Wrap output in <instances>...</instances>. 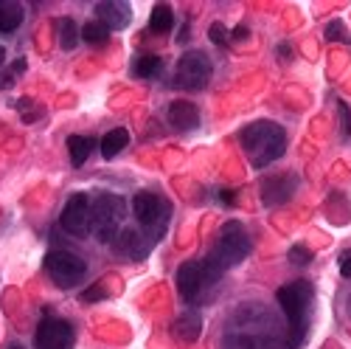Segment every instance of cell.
<instances>
[{
	"label": "cell",
	"instance_id": "d4e9b609",
	"mask_svg": "<svg viewBox=\"0 0 351 349\" xmlns=\"http://www.w3.org/2000/svg\"><path fill=\"white\" fill-rule=\"evenodd\" d=\"M101 299H104V287H101V284L87 287L84 293H82V302H87V304H90V302H101Z\"/></svg>",
	"mask_w": 351,
	"mask_h": 349
},
{
	"label": "cell",
	"instance_id": "9a60e30c",
	"mask_svg": "<svg viewBox=\"0 0 351 349\" xmlns=\"http://www.w3.org/2000/svg\"><path fill=\"white\" fill-rule=\"evenodd\" d=\"M23 17H25L23 3H14V0H0V32L3 34H12L14 28L23 23Z\"/></svg>",
	"mask_w": 351,
	"mask_h": 349
},
{
	"label": "cell",
	"instance_id": "7a4b0ae2",
	"mask_svg": "<svg viewBox=\"0 0 351 349\" xmlns=\"http://www.w3.org/2000/svg\"><path fill=\"white\" fill-rule=\"evenodd\" d=\"M276 299L289 318V349H298L301 341L306 338V330H309V310H312L315 290L306 279H298V282H289V284L278 287Z\"/></svg>",
	"mask_w": 351,
	"mask_h": 349
},
{
	"label": "cell",
	"instance_id": "5bb4252c",
	"mask_svg": "<svg viewBox=\"0 0 351 349\" xmlns=\"http://www.w3.org/2000/svg\"><path fill=\"white\" fill-rule=\"evenodd\" d=\"M171 335H178L180 341L194 344L202 335V315L199 313H183L171 327Z\"/></svg>",
	"mask_w": 351,
	"mask_h": 349
},
{
	"label": "cell",
	"instance_id": "3957f363",
	"mask_svg": "<svg viewBox=\"0 0 351 349\" xmlns=\"http://www.w3.org/2000/svg\"><path fill=\"white\" fill-rule=\"evenodd\" d=\"M127 200L121 194L101 192L90 203V234L99 243H115L121 234V223L127 217Z\"/></svg>",
	"mask_w": 351,
	"mask_h": 349
},
{
	"label": "cell",
	"instance_id": "8992f818",
	"mask_svg": "<svg viewBox=\"0 0 351 349\" xmlns=\"http://www.w3.org/2000/svg\"><path fill=\"white\" fill-rule=\"evenodd\" d=\"M219 276H222V271L214 265L211 259H206V262L189 259L178 268V290H180V296L186 302H197L199 290H206L208 284H214Z\"/></svg>",
	"mask_w": 351,
	"mask_h": 349
},
{
	"label": "cell",
	"instance_id": "6da1fadb",
	"mask_svg": "<svg viewBox=\"0 0 351 349\" xmlns=\"http://www.w3.org/2000/svg\"><path fill=\"white\" fill-rule=\"evenodd\" d=\"M242 150L256 169L278 161L287 150V133L276 122H253L242 130Z\"/></svg>",
	"mask_w": 351,
	"mask_h": 349
},
{
	"label": "cell",
	"instance_id": "2e32d148",
	"mask_svg": "<svg viewBox=\"0 0 351 349\" xmlns=\"http://www.w3.org/2000/svg\"><path fill=\"white\" fill-rule=\"evenodd\" d=\"M115 243H119V248L127 254V256H138V259H143L146 256V251H149V243H146L143 240V234H141V231H121V234H119V240H115Z\"/></svg>",
	"mask_w": 351,
	"mask_h": 349
},
{
	"label": "cell",
	"instance_id": "ffe728a7",
	"mask_svg": "<svg viewBox=\"0 0 351 349\" xmlns=\"http://www.w3.org/2000/svg\"><path fill=\"white\" fill-rule=\"evenodd\" d=\"M82 37L90 43V45H104L110 40V28L104 23H99V20H90V23H84Z\"/></svg>",
	"mask_w": 351,
	"mask_h": 349
},
{
	"label": "cell",
	"instance_id": "cb8c5ba5",
	"mask_svg": "<svg viewBox=\"0 0 351 349\" xmlns=\"http://www.w3.org/2000/svg\"><path fill=\"white\" fill-rule=\"evenodd\" d=\"M208 37H211V43L225 45V40H228V28H225L222 23H214V25L208 28Z\"/></svg>",
	"mask_w": 351,
	"mask_h": 349
},
{
	"label": "cell",
	"instance_id": "4dcf8cb0",
	"mask_svg": "<svg viewBox=\"0 0 351 349\" xmlns=\"http://www.w3.org/2000/svg\"><path fill=\"white\" fill-rule=\"evenodd\" d=\"M3 60H6V48H3V45H0V63H3Z\"/></svg>",
	"mask_w": 351,
	"mask_h": 349
},
{
	"label": "cell",
	"instance_id": "52a82bcc",
	"mask_svg": "<svg viewBox=\"0 0 351 349\" xmlns=\"http://www.w3.org/2000/svg\"><path fill=\"white\" fill-rule=\"evenodd\" d=\"M214 65L202 51H186L180 56L178 68H174V85L183 87V91H202L211 82Z\"/></svg>",
	"mask_w": 351,
	"mask_h": 349
},
{
	"label": "cell",
	"instance_id": "44dd1931",
	"mask_svg": "<svg viewBox=\"0 0 351 349\" xmlns=\"http://www.w3.org/2000/svg\"><path fill=\"white\" fill-rule=\"evenodd\" d=\"M158 71H160V56H155V54H143V56H138L135 65H132V74L141 76V79H149V76H155Z\"/></svg>",
	"mask_w": 351,
	"mask_h": 349
},
{
	"label": "cell",
	"instance_id": "5b68a950",
	"mask_svg": "<svg viewBox=\"0 0 351 349\" xmlns=\"http://www.w3.org/2000/svg\"><path fill=\"white\" fill-rule=\"evenodd\" d=\"M132 212H135V220L152 234V240L163 237V228L171 217V206L166 197H160L155 192H138L132 197Z\"/></svg>",
	"mask_w": 351,
	"mask_h": 349
},
{
	"label": "cell",
	"instance_id": "ac0fdd59",
	"mask_svg": "<svg viewBox=\"0 0 351 349\" xmlns=\"http://www.w3.org/2000/svg\"><path fill=\"white\" fill-rule=\"evenodd\" d=\"M130 144V133L124 130V127H115V130H110L104 138H101V155L107 158V161H112L115 155H119L124 147Z\"/></svg>",
	"mask_w": 351,
	"mask_h": 349
},
{
	"label": "cell",
	"instance_id": "1f68e13d",
	"mask_svg": "<svg viewBox=\"0 0 351 349\" xmlns=\"http://www.w3.org/2000/svg\"><path fill=\"white\" fill-rule=\"evenodd\" d=\"M9 349H23V344H12V346H9Z\"/></svg>",
	"mask_w": 351,
	"mask_h": 349
},
{
	"label": "cell",
	"instance_id": "7402d4cb",
	"mask_svg": "<svg viewBox=\"0 0 351 349\" xmlns=\"http://www.w3.org/2000/svg\"><path fill=\"white\" fill-rule=\"evenodd\" d=\"M79 43V32H76V23L71 17H62L60 20V45L62 51H73Z\"/></svg>",
	"mask_w": 351,
	"mask_h": 349
},
{
	"label": "cell",
	"instance_id": "8fae6325",
	"mask_svg": "<svg viewBox=\"0 0 351 349\" xmlns=\"http://www.w3.org/2000/svg\"><path fill=\"white\" fill-rule=\"evenodd\" d=\"M295 186H298V174H292V172L273 174V178L265 183V189H261V203H265L267 209L284 206V203L292 197V192H295Z\"/></svg>",
	"mask_w": 351,
	"mask_h": 349
},
{
	"label": "cell",
	"instance_id": "603a6c76",
	"mask_svg": "<svg viewBox=\"0 0 351 349\" xmlns=\"http://www.w3.org/2000/svg\"><path fill=\"white\" fill-rule=\"evenodd\" d=\"M289 262H292V265H298V268H306L309 262H312L309 248H306V245H292V248H289Z\"/></svg>",
	"mask_w": 351,
	"mask_h": 349
},
{
	"label": "cell",
	"instance_id": "4316f807",
	"mask_svg": "<svg viewBox=\"0 0 351 349\" xmlns=\"http://www.w3.org/2000/svg\"><path fill=\"white\" fill-rule=\"evenodd\" d=\"M340 276L351 279V256H343V259H340Z\"/></svg>",
	"mask_w": 351,
	"mask_h": 349
},
{
	"label": "cell",
	"instance_id": "f546056e",
	"mask_svg": "<svg viewBox=\"0 0 351 349\" xmlns=\"http://www.w3.org/2000/svg\"><path fill=\"white\" fill-rule=\"evenodd\" d=\"M219 200L222 203H233V192H219Z\"/></svg>",
	"mask_w": 351,
	"mask_h": 349
},
{
	"label": "cell",
	"instance_id": "277c9868",
	"mask_svg": "<svg viewBox=\"0 0 351 349\" xmlns=\"http://www.w3.org/2000/svg\"><path fill=\"white\" fill-rule=\"evenodd\" d=\"M250 254V240H247V231L239 220H230L222 225L219 231V240L214 245V251L208 254V259L214 262V265L219 271L225 268H233V265H239V262Z\"/></svg>",
	"mask_w": 351,
	"mask_h": 349
},
{
	"label": "cell",
	"instance_id": "7c38bea8",
	"mask_svg": "<svg viewBox=\"0 0 351 349\" xmlns=\"http://www.w3.org/2000/svg\"><path fill=\"white\" fill-rule=\"evenodd\" d=\"M169 124L180 133H189V130H197L199 127V110L197 104L186 102V99H178L169 104Z\"/></svg>",
	"mask_w": 351,
	"mask_h": 349
},
{
	"label": "cell",
	"instance_id": "9c48e42d",
	"mask_svg": "<svg viewBox=\"0 0 351 349\" xmlns=\"http://www.w3.org/2000/svg\"><path fill=\"white\" fill-rule=\"evenodd\" d=\"M60 228L71 237H84L90 231V197L84 192H76L68 197L65 209H62V217H60Z\"/></svg>",
	"mask_w": 351,
	"mask_h": 349
},
{
	"label": "cell",
	"instance_id": "83f0119b",
	"mask_svg": "<svg viewBox=\"0 0 351 349\" xmlns=\"http://www.w3.org/2000/svg\"><path fill=\"white\" fill-rule=\"evenodd\" d=\"M245 37H250V32H247V28L242 25V28H239V32H237V34H233V40H245Z\"/></svg>",
	"mask_w": 351,
	"mask_h": 349
},
{
	"label": "cell",
	"instance_id": "e0dca14e",
	"mask_svg": "<svg viewBox=\"0 0 351 349\" xmlns=\"http://www.w3.org/2000/svg\"><path fill=\"white\" fill-rule=\"evenodd\" d=\"M171 28H174V12H171V6L169 3H158L152 9V14H149V32L158 34V37H163V34L171 32Z\"/></svg>",
	"mask_w": 351,
	"mask_h": 349
},
{
	"label": "cell",
	"instance_id": "4fadbf2b",
	"mask_svg": "<svg viewBox=\"0 0 351 349\" xmlns=\"http://www.w3.org/2000/svg\"><path fill=\"white\" fill-rule=\"evenodd\" d=\"M96 14H99V23H104L107 28H127L132 9L130 3H99Z\"/></svg>",
	"mask_w": 351,
	"mask_h": 349
},
{
	"label": "cell",
	"instance_id": "f1b7e54d",
	"mask_svg": "<svg viewBox=\"0 0 351 349\" xmlns=\"http://www.w3.org/2000/svg\"><path fill=\"white\" fill-rule=\"evenodd\" d=\"M20 71H25V60H17V63L12 65V74H20Z\"/></svg>",
	"mask_w": 351,
	"mask_h": 349
},
{
	"label": "cell",
	"instance_id": "ba28073f",
	"mask_svg": "<svg viewBox=\"0 0 351 349\" xmlns=\"http://www.w3.org/2000/svg\"><path fill=\"white\" fill-rule=\"evenodd\" d=\"M45 271L51 273L56 287H76L84 279L87 265L71 251H51L45 256Z\"/></svg>",
	"mask_w": 351,
	"mask_h": 349
},
{
	"label": "cell",
	"instance_id": "484cf974",
	"mask_svg": "<svg viewBox=\"0 0 351 349\" xmlns=\"http://www.w3.org/2000/svg\"><path fill=\"white\" fill-rule=\"evenodd\" d=\"M343 37V23H329V32H326V40H340Z\"/></svg>",
	"mask_w": 351,
	"mask_h": 349
},
{
	"label": "cell",
	"instance_id": "30bf717a",
	"mask_svg": "<svg viewBox=\"0 0 351 349\" xmlns=\"http://www.w3.org/2000/svg\"><path fill=\"white\" fill-rule=\"evenodd\" d=\"M73 327L62 318H43L34 335L37 349H73Z\"/></svg>",
	"mask_w": 351,
	"mask_h": 349
},
{
	"label": "cell",
	"instance_id": "d6986e66",
	"mask_svg": "<svg viewBox=\"0 0 351 349\" xmlns=\"http://www.w3.org/2000/svg\"><path fill=\"white\" fill-rule=\"evenodd\" d=\"M68 150H71V164L82 166L87 161V155H90V150H93V141L84 138V135H71L68 138Z\"/></svg>",
	"mask_w": 351,
	"mask_h": 349
}]
</instances>
